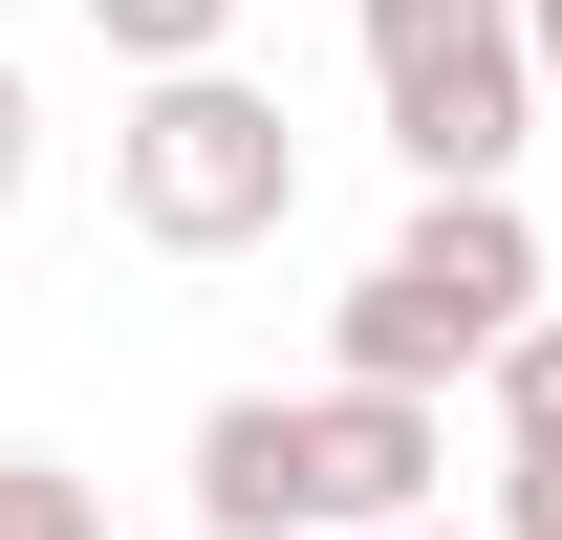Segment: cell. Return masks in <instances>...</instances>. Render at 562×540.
Listing matches in <instances>:
<instances>
[{"mask_svg":"<svg viewBox=\"0 0 562 540\" xmlns=\"http://www.w3.org/2000/svg\"><path fill=\"white\" fill-rule=\"evenodd\" d=\"M432 390H216L195 410V540H368V519H432Z\"/></svg>","mask_w":562,"mask_h":540,"instance_id":"6da1fadb","label":"cell"},{"mask_svg":"<svg viewBox=\"0 0 562 540\" xmlns=\"http://www.w3.org/2000/svg\"><path fill=\"white\" fill-rule=\"evenodd\" d=\"M109 216H131L151 260H260L281 216H303L281 87H238V66H131V109H109Z\"/></svg>","mask_w":562,"mask_h":540,"instance_id":"7a4b0ae2","label":"cell"},{"mask_svg":"<svg viewBox=\"0 0 562 540\" xmlns=\"http://www.w3.org/2000/svg\"><path fill=\"white\" fill-rule=\"evenodd\" d=\"M519 303H541V216H519V173H497V195H412V238L347 281L325 368H347V390H476Z\"/></svg>","mask_w":562,"mask_h":540,"instance_id":"3957f363","label":"cell"},{"mask_svg":"<svg viewBox=\"0 0 562 540\" xmlns=\"http://www.w3.org/2000/svg\"><path fill=\"white\" fill-rule=\"evenodd\" d=\"M368 109L412 151V195H497L541 151V66H519V0H368Z\"/></svg>","mask_w":562,"mask_h":540,"instance_id":"277c9868","label":"cell"},{"mask_svg":"<svg viewBox=\"0 0 562 540\" xmlns=\"http://www.w3.org/2000/svg\"><path fill=\"white\" fill-rule=\"evenodd\" d=\"M497 454H562V303H519V325H497Z\"/></svg>","mask_w":562,"mask_h":540,"instance_id":"5b68a950","label":"cell"},{"mask_svg":"<svg viewBox=\"0 0 562 540\" xmlns=\"http://www.w3.org/2000/svg\"><path fill=\"white\" fill-rule=\"evenodd\" d=\"M109 66H238V0H87Z\"/></svg>","mask_w":562,"mask_h":540,"instance_id":"8992f818","label":"cell"},{"mask_svg":"<svg viewBox=\"0 0 562 540\" xmlns=\"http://www.w3.org/2000/svg\"><path fill=\"white\" fill-rule=\"evenodd\" d=\"M0 540H109V519H87V475H66V454H0Z\"/></svg>","mask_w":562,"mask_h":540,"instance_id":"52a82bcc","label":"cell"},{"mask_svg":"<svg viewBox=\"0 0 562 540\" xmlns=\"http://www.w3.org/2000/svg\"><path fill=\"white\" fill-rule=\"evenodd\" d=\"M22 195H44V87L0 66V216H22Z\"/></svg>","mask_w":562,"mask_h":540,"instance_id":"ba28073f","label":"cell"},{"mask_svg":"<svg viewBox=\"0 0 562 540\" xmlns=\"http://www.w3.org/2000/svg\"><path fill=\"white\" fill-rule=\"evenodd\" d=\"M497 540H562V454H497Z\"/></svg>","mask_w":562,"mask_h":540,"instance_id":"9c48e42d","label":"cell"},{"mask_svg":"<svg viewBox=\"0 0 562 540\" xmlns=\"http://www.w3.org/2000/svg\"><path fill=\"white\" fill-rule=\"evenodd\" d=\"M519 66H562V0H519Z\"/></svg>","mask_w":562,"mask_h":540,"instance_id":"30bf717a","label":"cell"},{"mask_svg":"<svg viewBox=\"0 0 562 540\" xmlns=\"http://www.w3.org/2000/svg\"><path fill=\"white\" fill-rule=\"evenodd\" d=\"M368 540H454V519H368Z\"/></svg>","mask_w":562,"mask_h":540,"instance_id":"8fae6325","label":"cell"},{"mask_svg":"<svg viewBox=\"0 0 562 540\" xmlns=\"http://www.w3.org/2000/svg\"><path fill=\"white\" fill-rule=\"evenodd\" d=\"M173 540H195V519H173Z\"/></svg>","mask_w":562,"mask_h":540,"instance_id":"7c38bea8","label":"cell"}]
</instances>
